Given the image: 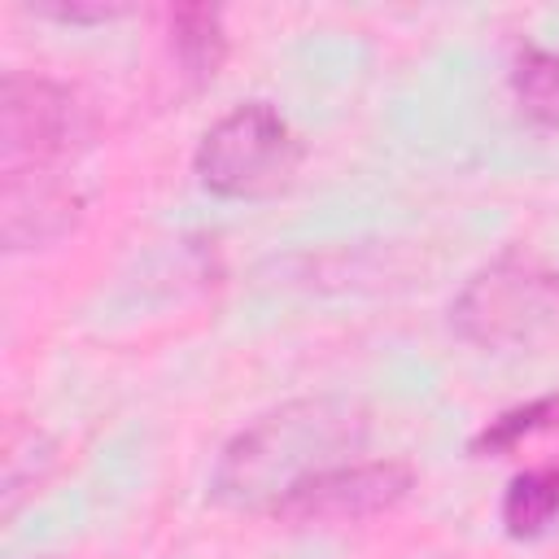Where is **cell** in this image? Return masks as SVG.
Returning a JSON list of instances; mask_svg holds the SVG:
<instances>
[{
  "instance_id": "30bf717a",
  "label": "cell",
  "mask_w": 559,
  "mask_h": 559,
  "mask_svg": "<svg viewBox=\"0 0 559 559\" xmlns=\"http://www.w3.org/2000/svg\"><path fill=\"white\" fill-rule=\"evenodd\" d=\"M555 428H559V393H542V397H528V402L507 406L493 419H485L480 432H472L467 454L472 459H498V454L520 450L528 437L555 432Z\"/></svg>"
},
{
  "instance_id": "3957f363",
  "label": "cell",
  "mask_w": 559,
  "mask_h": 559,
  "mask_svg": "<svg viewBox=\"0 0 559 559\" xmlns=\"http://www.w3.org/2000/svg\"><path fill=\"white\" fill-rule=\"evenodd\" d=\"M301 166V140L288 118L266 100H245L227 109L197 144L192 175L210 197L258 201L293 183Z\"/></svg>"
},
{
  "instance_id": "52a82bcc",
  "label": "cell",
  "mask_w": 559,
  "mask_h": 559,
  "mask_svg": "<svg viewBox=\"0 0 559 559\" xmlns=\"http://www.w3.org/2000/svg\"><path fill=\"white\" fill-rule=\"evenodd\" d=\"M170 52L192 92L210 87L227 61V31L223 9L214 4H179L170 9Z\"/></svg>"
},
{
  "instance_id": "5b68a950",
  "label": "cell",
  "mask_w": 559,
  "mask_h": 559,
  "mask_svg": "<svg viewBox=\"0 0 559 559\" xmlns=\"http://www.w3.org/2000/svg\"><path fill=\"white\" fill-rule=\"evenodd\" d=\"M415 489V467L402 459H362V463H336L306 480H297L288 493L271 502V520L288 528L310 524H358L397 511Z\"/></svg>"
},
{
  "instance_id": "7c38bea8",
  "label": "cell",
  "mask_w": 559,
  "mask_h": 559,
  "mask_svg": "<svg viewBox=\"0 0 559 559\" xmlns=\"http://www.w3.org/2000/svg\"><path fill=\"white\" fill-rule=\"evenodd\" d=\"M35 17L61 22V26H100L114 17H127V4H105V0H52V4H31Z\"/></svg>"
},
{
  "instance_id": "8992f818",
  "label": "cell",
  "mask_w": 559,
  "mask_h": 559,
  "mask_svg": "<svg viewBox=\"0 0 559 559\" xmlns=\"http://www.w3.org/2000/svg\"><path fill=\"white\" fill-rule=\"evenodd\" d=\"M83 214V192L66 170L13 166L0 179V240L9 253L44 249L74 231Z\"/></svg>"
},
{
  "instance_id": "9c48e42d",
  "label": "cell",
  "mask_w": 559,
  "mask_h": 559,
  "mask_svg": "<svg viewBox=\"0 0 559 559\" xmlns=\"http://www.w3.org/2000/svg\"><path fill=\"white\" fill-rule=\"evenodd\" d=\"M507 79H511L515 109L533 127L555 131L559 127V52L520 39L515 52H511V74Z\"/></svg>"
},
{
  "instance_id": "ba28073f",
  "label": "cell",
  "mask_w": 559,
  "mask_h": 559,
  "mask_svg": "<svg viewBox=\"0 0 559 559\" xmlns=\"http://www.w3.org/2000/svg\"><path fill=\"white\" fill-rule=\"evenodd\" d=\"M502 528L515 542H533L542 533H550V524L559 520V459L524 467L507 480L502 489Z\"/></svg>"
},
{
  "instance_id": "277c9868",
  "label": "cell",
  "mask_w": 559,
  "mask_h": 559,
  "mask_svg": "<svg viewBox=\"0 0 559 559\" xmlns=\"http://www.w3.org/2000/svg\"><path fill=\"white\" fill-rule=\"evenodd\" d=\"M92 140L87 105L48 74L9 70L0 87V157L4 170L13 166H44L66 170Z\"/></svg>"
},
{
  "instance_id": "6da1fadb",
  "label": "cell",
  "mask_w": 559,
  "mask_h": 559,
  "mask_svg": "<svg viewBox=\"0 0 559 559\" xmlns=\"http://www.w3.org/2000/svg\"><path fill=\"white\" fill-rule=\"evenodd\" d=\"M367 441V411L349 397H301L240 428L210 476V498L236 511H271L297 480L349 463Z\"/></svg>"
},
{
  "instance_id": "8fae6325",
  "label": "cell",
  "mask_w": 559,
  "mask_h": 559,
  "mask_svg": "<svg viewBox=\"0 0 559 559\" xmlns=\"http://www.w3.org/2000/svg\"><path fill=\"white\" fill-rule=\"evenodd\" d=\"M52 459H57V445L39 428L9 424L4 432V520L17 511L22 493L44 485V476L52 472Z\"/></svg>"
},
{
  "instance_id": "7a4b0ae2",
  "label": "cell",
  "mask_w": 559,
  "mask_h": 559,
  "mask_svg": "<svg viewBox=\"0 0 559 559\" xmlns=\"http://www.w3.org/2000/svg\"><path fill=\"white\" fill-rule=\"evenodd\" d=\"M450 328L476 349H528L559 336V266L528 253L493 258L450 301Z\"/></svg>"
}]
</instances>
